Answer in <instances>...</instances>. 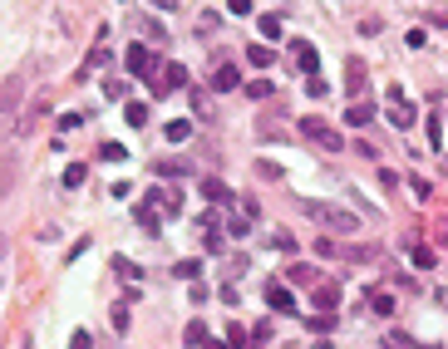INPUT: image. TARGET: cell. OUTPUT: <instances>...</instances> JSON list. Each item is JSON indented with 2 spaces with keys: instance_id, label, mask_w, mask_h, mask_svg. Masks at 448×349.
Here are the masks:
<instances>
[{
  "instance_id": "1",
  "label": "cell",
  "mask_w": 448,
  "mask_h": 349,
  "mask_svg": "<svg viewBox=\"0 0 448 349\" xmlns=\"http://www.w3.org/2000/svg\"><path fill=\"white\" fill-rule=\"evenodd\" d=\"M306 216L330 226V231H360V216L345 212V207H335V202H306Z\"/></svg>"
},
{
  "instance_id": "2",
  "label": "cell",
  "mask_w": 448,
  "mask_h": 349,
  "mask_svg": "<svg viewBox=\"0 0 448 349\" xmlns=\"http://www.w3.org/2000/svg\"><path fill=\"white\" fill-rule=\"evenodd\" d=\"M301 133H306L315 148H325V153H345V138L335 133L325 119H315V113H306V119H301Z\"/></svg>"
},
{
  "instance_id": "3",
  "label": "cell",
  "mask_w": 448,
  "mask_h": 349,
  "mask_svg": "<svg viewBox=\"0 0 448 349\" xmlns=\"http://www.w3.org/2000/svg\"><path fill=\"white\" fill-rule=\"evenodd\" d=\"M25 103V74H6L0 79V113H20Z\"/></svg>"
},
{
  "instance_id": "4",
  "label": "cell",
  "mask_w": 448,
  "mask_h": 349,
  "mask_svg": "<svg viewBox=\"0 0 448 349\" xmlns=\"http://www.w3.org/2000/svg\"><path fill=\"white\" fill-rule=\"evenodd\" d=\"M124 65H128V74H138V79H153V74H158V60H153L148 44H128Z\"/></svg>"
},
{
  "instance_id": "5",
  "label": "cell",
  "mask_w": 448,
  "mask_h": 349,
  "mask_svg": "<svg viewBox=\"0 0 448 349\" xmlns=\"http://www.w3.org/2000/svg\"><path fill=\"white\" fill-rule=\"evenodd\" d=\"M389 124H395L399 133L414 128V108H409V99H404L399 89H389Z\"/></svg>"
},
{
  "instance_id": "6",
  "label": "cell",
  "mask_w": 448,
  "mask_h": 349,
  "mask_svg": "<svg viewBox=\"0 0 448 349\" xmlns=\"http://www.w3.org/2000/svg\"><path fill=\"white\" fill-rule=\"evenodd\" d=\"M365 89H370V69H365L360 60H350V65H345V94H350V103L365 99Z\"/></svg>"
},
{
  "instance_id": "7",
  "label": "cell",
  "mask_w": 448,
  "mask_h": 349,
  "mask_svg": "<svg viewBox=\"0 0 448 349\" xmlns=\"http://www.w3.org/2000/svg\"><path fill=\"white\" fill-rule=\"evenodd\" d=\"M266 305H271L276 315H291V310H296V296H291V285L271 280V285H266Z\"/></svg>"
},
{
  "instance_id": "8",
  "label": "cell",
  "mask_w": 448,
  "mask_h": 349,
  "mask_svg": "<svg viewBox=\"0 0 448 349\" xmlns=\"http://www.w3.org/2000/svg\"><path fill=\"white\" fill-rule=\"evenodd\" d=\"M335 305H340V280H315V310L335 315Z\"/></svg>"
},
{
  "instance_id": "9",
  "label": "cell",
  "mask_w": 448,
  "mask_h": 349,
  "mask_svg": "<svg viewBox=\"0 0 448 349\" xmlns=\"http://www.w3.org/2000/svg\"><path fill=\"white\" fill-rule=\"evenodd\" d=\"M291 54H296V65H301V74H306V79L320 69V54H315V44H310V40H296V44H291Z\"/></svg>"
},
{
  "instance_id": "10",
  "label": "cell",
  "mask_w": 448,
  "mask_h": 349,
  "mask_svg": "<svg viewBox=\"0 0 448 349\" xmlns=\"http://www.w3.org/2000/svg\"><path fill=\"white\" fill-rule=\"evenodd\" d=\"M148 207H163L167 216H178V212H183V192H178V187H158V192L148 197Z\"/></svg>"
},
{
  "instance_id": "11",
  "label": "cell",
  "mask_w": 448,
  "mask_h": 349,
  "mask_svg": "<svg viewBox=\"0 0 448 349\" xmlns=\"http://www.w3.org/2000/svg\"><path fill=\"white\" fill-rule=\"evenodd\" d=\"M237 84H242L237 65H217V69H212V89H217V94H232Z\"/></svg>"
},
{
  "instance_id": "12",
  "label": "cell",
  "mask_w": 448,
  "mask_h": 349,
  "mask_svg": "<svg viewBox=\"0 0 448 349\" xmlns=\"http://www.w3.org/2000/svg\"><path fill=\"white\" fill-rule=\"evenodd\" d=\"M370 119H374V103H370V99H355V103L345 108V124H350V128H365Z\"/></svg>"
},
{
  "instance_id": "13",
  "label": "cell",
  "mask_w": 448,
  "mask_h": 349,
  "mask_svg": "<svg viewBox=\"0 0 448 349\" xmlns=\"http://www.w3.org/2000/svg\"><path fill=\"white\" fill-rule=\"evenodd\" d=\"M44 108H49V94H40V99H35V103L25 108V119H20V128H15V133H30V128H35V124L44 119Z\"/></svg>"
},
{
  "instance_id": "14",
  "label": "cell",
  "mask_w": 448,
  "mask_h": 349,
  "mask_svg": "<svg viewBox=\"0 0 448 349\" xmlns=\"http://www.w3.org/2000/svg\"><path fill=\"white\" fill-rule=\"evenodd\" d=\"M365 305H370V315H395V296L389 290H370Z\"/></svg>"
},
{
  "instance_id": "15",
  "label": "cell",
  "mask_w": 448,
  "mask_h": 349,
  "mask_svg": "<svg viewBox=\"0 0 448 349\" xmlns=\"http://www.w3.org/2000/svg\"><path fill=\"white\" fill-rule=\"evenodd\" d=\"M202 197L207 202H232V187L222 182V178H202Z\"/></svg>"
},
{
  "instance_id": "16",
  "label": "cell",
  "mask_w": 448,
  "mask_h": 349,
  "mask_svg": "<svg viewBox=\"0 0 448 349\" xmlns=\"http://www.w3.org/2000/svg\"><path fill=\"white\" fill-rule=\"evenodd\" d=\"M247 65H251V69H271V65H276L271 44H251V49H247Z\"/></svg>"
},
{
  "instance_id": "17",
  "label": "cell",
  "mask_w": 448,
  "mask_h": 349,
  "mask_svg": "<svg viewBox=\"0 0 448 349\" xmlns=\"http://www.w3.org/2000/svg\"><path fill=\"white\" fill-rule=\"evenodd\" d=\"M286 280H291V285H315L320 275H315V266H306V261H296V266L286 271Z\"/></svg>"
},
{
  "instance_id": "18",
  "label": "cell",
  "mask_w": 448,
  "mask_h": 349,
  "mask_svg": "<svg viewBox=\"0 0 448 349\" xmlns=\"http://www.w3.org/2000/svg\"><path fill=\"white\" fill-rule=\"evenodd\" d=\"M183 339H188V344H192V349H207V339H212V330H207V325H202V320H192V325H188V330H183Z\"/></svg>"
},
{
  "instance_id": "19",
  "label": "cell",
  "mask_w": 448,
  "mask_h": 349,
  "mask_svg": "<svg viewBox=\"0 0 448 349\" xmlns=\"http://www.w3.org/2000/svg\"><path fill=\"white\" fill-rule=\"evenodd\" d=\"M384 349H433V344H419L414 334H404V330H395V334H389V339H384Z\"/></svg>"
},
{
  "instance_id": "20",
  "label": "cell",
  "mask_w": 448,
  "mask_h": 349,
  "mask_svg": "<svg viewBox=\"0 0 448 349\" xmlns=\"http://www.w3.org/2000/svg\"><path fill=\"white\" fill-rule=\"evenodd\" d=\"M133 216H138V226H143V231H153V237H158V207L138 202V207H133Z\"/></svg>"
},
{
  "instance_id": "21",
  "label": "cell",
  "mask_w": 448,
  "mask_h": 349,
  "mask_svg": "<svg viewBox=\"0 0 448 349\" xmlns=\"http://www.w3.org/2000/svg\"><path fill=\"white\" fill-rule=\"evenodd\" d=\"M163 133H167V143H188V138H192V124H188V119H173Z\"/></svg>"
},
{
  "instance_id": "22",
  "label": "cell",
  "mask_w": 448,
  "mask_h": 349,
  "mask_svg": "<svg viewBox=\"0 0 448 349\" xmlns=\"http://www.w3.org/2000/svg\"><path fill=\"white\" fill-rule=\"evenodd\" d=\"M153 172H158V178H188V162H178V158H163Z\"/></svg>"
},
{
  "instance_id": "23",
  "label": "cell",
  "mask_w": 448,
  "mask_h": 349,
  "mask_svg": "<svg viewBox=\"0 0 448 349\" xmlns=\"http://www.w3.org/2000/svg\"><path fill=\"white\" fill-rule=\"evenodd\" d=\"M108 325H114V334H128V300H119L108 310Z\"/></svg>"
},
{
  "instance_id": "24",
  "label": "cell",
  "mask_w": 448,
  "mask_h": 349,
  "mask_svg": "<svg viewBox=\"0 0 448 349\" xmlns=\"http://www.w3.org/2000/svg\"><path fill=\"white\" fill-rule=\"evenodd\" d=\"M124 124H128V128H143V124H148V103H128V108H124Z\"/></svg>"
},
{
  "instance_id": "25",
  "label": "cell",
  "mask_w": 448,
  "mask_h": 349,
  "mask_svg": "<svg viewBox=\"0 0 448 349\" xmlns=\"http://www.w3.org/2000/svg\"><path fill=\"white\" fill-rule=\"evenodd\" d=\"M84 178H89L84 162H69V167H65V187H84Z\"/></svg>"
},
{
  "instance_id": "26",
  "label": "cell",
  "mask_w": 448,
  "mask_h": 349,
  "mask_svg": "<svg viewBox=\"0 0 448 349\" xmlns=\"http://www.w3.org/2000/svg\"><path fill=\"white\" fill-rule=\"evenodd\" d=\"M99 158H103V162H124L128 148H124V143H99Z\"/></svg>"
},
{
  "instance_id": "27",
  "label": "cell",
  "mask_w": 448,
  "mask_h": 349,
  "mask_svg": "<svg viewBox=\"0 0 448 349\" xmlns=\"http://www.w3.org/2000/svg\"><path fill=\"white\" fill-rule=\"evenodd\" d=\"M114 271H119L124 280H143V271H138V266H133L128 256H114Z\"/></svg>"
},
{
  "instance_id": "28",
  "label": "cell",
  "mask_w": 448,
  "mask_h": 349,
  "mask_svg": "<svg viewBox=\"0 0 448 349\" xmlns=\"http://www.w3.org/2000/svg\"><path fill=\"white\" fill-rule=\"evenodd\" d=\"M173 275H178V280H197V275H202V261H178Z\"/></svg>"
},
{
  "instance_id": "29",
  "label": "cell",
  "mask_w": 448,
  "mask_h": 349,
  "mask_svg": "<svg viewBox=\"0 0 448 349\" xmlns=\"http://www.w3.org/2000/svg\"><path fill=\"white\" fill-rule=\"evenodd\" d=\"M256 30H261L266 40H276V35H281V15H261V20H256Z\"/></svg>"
},
{
  "instance_id": "30",
  "label": "cell",
  "mask_w": 448,
  "mask_h": 349,
  "mask_svg": "<svg viewBox=\"0 0 448 349\" xmlns=\"http://www.w3.org/2000/svg\"><path fill=\"white\" fill-rule=\"evenodd\" d=\"M271 246H276V251H286V256H291V251H296V237H291V231H276V237H271Z\"/></svg>"
},
{
  "instance_id": "31",
  "label": "cell",
  "mask_w": 448,
  "mask_h": 349,
  "mask_svg": "<svg viewBox=\"0 0 448 349\" xmlns=\"http://www.w3.org/2000/svg\"><path fill=\"white\" fill-rule=\"evenodd\" d=\"M247 99H271V79H251L247 84Z\"/></svg>"
},
{
  "instance_id": "32",
  "label": "cell",
  "mask_w": 448,
  "mask_h": 349,
  "mask_svg": "<svg viewBox=\"0 0 448 349\" xmlns=\"http://www.w3.org/2000/svg\"><path fill=\"white\" fill-rule=\"evenodd\" d=\"M306 94H310V99H325V94H330V84H325L320 74H310V79H306Z\"/></svg>"
},
{
  "instance_id": "33",
  "label": "cell",
  "mask_w": 448,
  "mask_h": 349,
  "mask_svg": "<svg viewBox=\"0 0 448 349\" xmlns=\"http://www.w3.org/2000/svg\"><path fill=\"white\" fill-rule=\"evenodd\" d=\"M310 330H315V334H330V330H335V315H310Z\"/></svg>"
},
{
  "instance_id": "34",
  "label": "cell",
  "mask_w": 448,
  "mask_h": 349,
  "mask_svg": "<svg viewBox=\"0 0 448 349\" xmlns=\"http://www.w3.org/2000/svg\"><path fill=\"white\" fill-rule=\"evenodd\" d=\"M227 344H232V349H247V330H242V325H227Z\"/></svg>"
},
{
  "instance_id": "35",
  "label": "cell",
  "mask_w": 448,
  "mask_h": 349,
  "mask_svg": "<svg viewBox=\"0 0 448 349\" xmlns=\"http://www.w3.org/2000/svg\"><path fill=\"white\" fill-rule=\"evenodd\" d=\"M69 349H94V334H89V330H74V334H69Z\"/></svg>"
},
{
  "instance_id": "36",
  "label": "cell",
  "mask_w": 448,
  "mask_h": 349,
  "mask_svg": "<svg viewBox=\"0 0 448 349\" xmlns=\"http://www.w3.org/2000/svg\"><path fill=\"white\" fill-rule=\"evenodd\" d=\"M227 231H232V237L242 241V237H247V231H251V221H247V216H232V221H227Z\"/></svg>"
},
{
  "instance_id": "37",
  "label": "cell",
  "mask_w": 448,
  "mask_h": 349,
  "mask_svg": "<svg viewBox=\"0 0 448 349\" xmlns=\"http://www.w3.org/2000/svg\"><path fill=\"white\" fill-rule=\"evenodd\" d=\"M242 216L256 221V216H261V202H256V197H242Z\"/></svg>"
},
{
  "instance_id": "38",
  "label": "cell",
  "mask_w": 448,
  "mask_h": 349,
  "mask_svg": "<svg viewBox=\"0 0 448 349\" xmlns=\"http://www.w3.org/2000/svg\"><path fill=\"white\" fill-rule=\"evenodd\" d=\"M414 266L429 271V266H433V251H429V246H414Z\"/></svg>"
},
{
  "instance_id": "39",
  "label": "cell",
  "mask_w": 448,
  "mask_h": 349,
  "mask_svg": "<svg viewBox=\"0 0 448 349\" xmlns=\"http://www.w3.org/2000/svg\"><path fill=\"white\" fill-rule=\"evenodd\" d=\"M202 246H207V251H222L227 241H222V231H202Z\"/></svg>"
},
{
  "instance_id": "40",
  "label": "cell",
  "mask_w": 448,
  "mask_h": 349,
  "mask_svg": "<svg viewBox=\"0 0 448 349\" xmlns=\"http://www.w3.org/2000/svg\"><path fill=\"white\" fill-rule=\"evenodd\" d=\"M374 256H379V246H355L350 251V261H374Z\"/></svg>"
},
{
  "instance_id": "41",
  "label": "cell",
  "mask_w": 448,
  "mask_h": 349,
  "mask_svg": "<svg viewBox=\"0 0 448 349\" xmlns=\"http://www.w3.org/2000/svg\"><path fill=\"white\" fill-rule=\"evenodd\" d=\"M409 187H414V197H433V187H429L424 178H409Z\"/></svg>"
},
{
  "instance_id": "42",
  "label": "cell",
  "mask_w": 448,
  "mask_h": 349,
  "mask_svg": "<svg viewBox=\"0 0 448 349\" xmlns=\"http://www.w3.org/2000/svg\"><path fill=\"white\" fill-rule=\"evenodd\" d=\"M251 339H256V344H266V339H271V320H261V325L251 330Z\"/></svg>"
},
{
  "instance_id": "43",
  "label": "cell",
  "mask_w": 448,
  "mask_h": 349,
  "mask_svg": "<svg viewBox=\"0 0 448 349\" xmlns=\"http://www.w3.org/2000/svg\"><path fill=\"white\" fill-rule=\"evenodd\" d=\"M227 10L232 15H251V0H227Z\"/></svg>"
},
{
  "instance_id": "44",
  "label": "cell",
  "mask_w": 448,
  "mask_h": 349,
  "mask_svg": "<svg viewBox=\"0 0 448 349\" xmlns=\"http://www.w3.org/2000/svg\"><path fill=\"white\" fill-rule=\"evenodd\" d=\"M153 6H158V10H173V6H178V0H153Z\"/></svg>"
},
{
  "instance_id": "45",
  "label": "cell",
  "mask_w": 448,
  "mask_h": 349,
  "mask_svg": "<svg viewBox=\"0 0 448 349\" xmlns=\"http://www.w3.org/2000/svg\"><path fill=\"white\" fill-rule=\"evenodd\" d=\"M6 251H10V241H6V231H0V261H6Z\"/></svg>"
}]
</instances>
